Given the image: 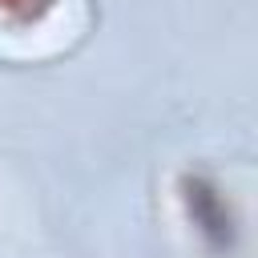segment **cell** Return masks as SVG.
Wrapping results in <instances>:
<instances>
[{
	"label": "cell",
	"mask_w": 258,
	"mask_h": 258,
	"mask_svg": "<svg viewBox=\"0 0 258 258\" xmlns=\"http://www.w3.org/2000/svg\"><path fill=\"white\" fill-rule=\"evenodd\" d=\"M4 8H12V12H36L44 0H0Z\"/></svg>",
	"instance_id": "obj_1"
}]
</instances>
